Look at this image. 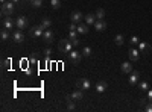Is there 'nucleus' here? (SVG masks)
<instances>
[{
	"mask_svg": "<svg viewBox=\"0 0 152 112\" xmlns=\"http://www.w3.org/2000/svg\"><path fill=\"white\" fill-rule=\"evenodd\" d=\"M14 2H5V3H2V15L3 17H11L12 14H14Z\"/></svg>",
	"mask_w": 152,
	"mask_h": 112,
	"instance_id": "nucleus-1",
	"label": "nucleus"
},
{
	"mask_svg": "<svg viewBox=\"0 0 152 112\" xmlns=\"http://www.w3.org/2000/svg\"><path fill=\"white\" fill-rule=\"evenodd\" d=\"M73 43L70 41V39H61V43H59V50L62 52V53H70L71 50H73Z\"/></svg>",
	"mask_w": 152,
	"mask_h": 112,
	"instance_id": "nucleus-2",
	"label": "nucleus"
},
{
	"mask_svg": "<svg viewBox=\"0 0 152 112\" xmlns=\"http://www.w3.org/2000/svg\"><path fill=\"white\" fill-rule=\"evenodd\" d=\"M43 34H44V27H43L41 24L34 26L32 29H29V35L32 38H43Z\"/></svg>",
	"mask_w": 152,
	"mask_h": 112,
	"instance_id": "nucleus-3",
	"label": "nucleus"
},
{
	"mask_svg": "<svg viewBox=\"0 0 152 112\" xmlns=\"http://www.w3.org/2000/svg\"><path fill=\"white\" fill-rule=\"evenodd\" d=\"M76 87H78L79 89H82V91H87V89L91 88V82L88 80L87 77H81V79H78Z\"/></svg>",
	"mask_w": 152,
	"mask_h": 112,
	"instance_id": "nucleus-4",
	"label": "nucleus"
},
{
	"mask_svg": "<svg viewBox=\"0 0 152 112\" xmlns=\"http://www.w3.org/2000/svg\"><path fill=\"white\" fill-rule=\"evenodd\" d=\"M28 24H29V20H28V17H23V15H20V17H17V20H15V27L17 29H26L28 27Z\"/></svg>",
	"mask_w": 152,
	"mask_h": 112,
	"instance_id": "nucleus-5",
	"label": "nucleus"
},
{
	"mask_svg": "<svg viewBox=\"0 0 152 112\" xmlns=\"http://www.w3.org/2000/svg\"><path fill=\"white\" fill-rule=\"evenodd\" d=\"M69 58L70 61L73 62L75 65H78L79 62H81V58H82V52H76V50H71L69 53Z\"/></svg>",
	"mask_w": 152,
	"mask_h": 112,
	"instance_id": "nucleus-6",
	"label": "nucleus"
},
{
	"mask_svg": "<svg viewBox=\"0 0 152 112\" xmlns=\"http://www.w3.org/2000/svg\"><path fill=\"white\" fill-rule=\"evenodd\" d=\"M14 26H15V21L11 17H3V20H2V27H5V29H12Z\"/></svg>",
	"mask_w": 152,
	"mask_h": 112,
	"instance_id": "nucleus-7",
	"label": "nucleus"
},
{
	"mask_svg": "<svg viewBox=\"0 0 152 112\" xmlns=\"http://www.w3.org/2000/svg\"><path fill=\"white\" fill-rule=\"evenodd\" d=\"M43 39H44V41L47 43V44H52V43H53V39H55V34H53L52 30L46 29L44 34H43Z\"/></svg>",
	"mask_w": 152,
	"mask_h": 112,
	"instance_id": "nucleus-8",
	"label": "nucleus"
},
{
	"mask_svg": "<svg viewBox=\"0 0 152 112\" xmlns=\"http://www.w3.org/2000/svg\"><path fill=\"white\" fill-rule=\"evenodd\" d=\"M12 39H14V43H17V44H20V43L24 41V35H23L22 29H17L14 34H12Z\"/></svg>",
	"mask_w": 152,
	"mask_h": 112,
	"instance_id": "nucleus-9",
	"label": "nucleus"
},
{
	"mask_svg": "<svg viewBox=\"0 0 152 112\" xmlns=\"http://www.w3.org/2000/svg\"><path fill=\"white\" fill-rule=\"evenodd\" d=\"M82 18H85V17H82V14L79 11H73V12H71V15H70V20L73 23H76V24L82 23Z\"/></svg>",
	"mask_w": 152,
	"mask_h": 112,
	"instance_id": "nucleus-10",
	"label": "nucleus"
},
{
	"mask_svg": "<svg viewBox=\"0 0 152 112\" xmlns=\"http://www.w3.org/2000/svg\"><path fill=\"white\" fill-rule=\"evenodd\" d=\"M138 50H140V53H143V55H149L152 47H151V44H148V43H140V44H138Z\"/></svg>",
	"mask_w": 152,
	"mask_h": 112,
	"instance_id": "nucleus-11",
	"label": "nucleus"
},
{
	"mask_svg": "<svg viewBox=\"0 0 152 112\" xmlns=\"http://www.w3.org/2000/svg\"><path fill=\"white\" fill-rule=\"evenodd\" d=\"M94 29L97 32H103L105 29H107V21H105V20H97V21L94 23Z\"/></svg>",
	"mask_w": 152,
	"mask_h": 112,
	"instance_id": "nucleus-12",
	"label": "nucleus"
},
{
	"mask_svg": "<svg viewBox=\"0 0 152 112\" xmlns=\"http://www.w3.org/2000/svg\"><path fill=\"white\" fill-rule=\"evenodd\" d=\"M129 59H131L133 62H137L138 59H140V50L131 49V50H129Z\"/></svg>",
	"mask_w": 152,
	"mask_h": 112,
	"instance_id": "nucleus-13",
	"label": "nucleus"
},
{
	"mask_svg": "<svg viewBox=\"0 0 152 112\" xmlns=\"http://www.w3.org/2000/svg\"><path fill=\"white\" fill-rule=\"evenodd\" d=\"M138 79H140V73L133 70V71L129 73V83H131V85H135V83L138 82Z\"/></svg>",
	"mask_w": 152,
	"mask_h": 112,
	"instance_id": "nucleus-14",
	"label": "nucleus"
},
{
	"mask_svg": "<svg viewBox=\"0 0 152 112\" xmlns=\"http://www.w3.org/2000/svg\"><path fill=\"white\" fill-rule=\"evenodd\" d=\"M107 88H108V85H107V82H103V80H101V82L96 83V91H97L99 94L105 93V91H107Z\"/></svg>",
	"mask_w": 152,
	"mask_h": 112,
	"instance_id": "nucleus-15",
	"label": "nucleus"
},
{
	"mask_svg": "<svg viewBox=\"0 0 152 112\" xmlns=\"http://www.w3.org/2000/svg\"><path fill=\"white\" fill-rule=\"evenodd\" d=\"M78 32H79V34H82V35H85V34H88V24L87 23H79L78 24V29H76Z\"/></svg>",
	"mask_w": 152,
	"mask_h": 112,
	"instance_id": "nucleus-16",
	"label": "nucleus"
},
{
	"mask_svg": "<svg viewBox=\"0 0 152 112\" xmlns=\"http://www.w3.org/2000/svg\"><path fill=\"white\" fill-rule=\"evenodd\" d=\"M71 98H73L75 102H81L82 98H84V93H82V89H79V88H78V89L75 91V93L71 94Z\"/></svg>",
	"mask_w": 152,
	"mask_h": 112,
	"instance_id": "nucleus-17",
	"label": "nucleus"
},
{
	"mask_svg": "<svg viewBox=\"0 0 152 112\" xmlns=\"http://www.w3.org/2000/svg\"><path fill=\"white\" fill-rule=\"evenodd\" d=\"M65 100H67V109H69V111H75V109H76L75 100L71 98V96H67V97H65Z\"/></svg>",
	"mask_w": 152,
	"mask_h": 112,
	"instance_id": "nucleus-18",
	"label": "nucleus"
},
{
	"mask_svg": "<svg viewBox=\"0 0 152 112\" xmlns=\"http://www.w3.org/2000/svg\"><path fill=\"white\" fill-rule=\"evenodd\" d=\"M120 68H122V71H123V73L129 74L131 71H133V65H131V62H123Z\"/></svg>",
	"mask_w": 152,
	"mask_h": 112,
	"instance_id": "nucleus-19",
	"label": "nucleus"
},
{
	"mask_svg": "<svg viewBox=\"0 0 152 112\" xmlns=\"http://www.w3.org/2000/svg\"><path fill=\"white\" fill-rule=\"evenodd\" d=\"M96 15L94 14H87V15H85V23H87V24H94L96 23Z\"/></svg>",
	"mask_w": 152,
	"mask_h": 112,
	"instance_id": "nucleus-20",
	"label": "nucleus"
},
{
	"mask_svg": "<svg viewBox=\"0 0 152 112\" xmlns=\"http://www.w3.org/2000/svg\"><path fill=\"white\" fill-rule=\"evenodd\" d=\"M0 38H2V41H6V39H9V29H2L0 32Z\"/></svg>",
	"mask_w": 152,
	"mask_h": 112,
	"instance_id": "nucleus-21",
	"label": "nucleus"
},
{
	"mask_svg": "<svg viewBox=\"0 0 152 112\" xmlns=\"http://www.w3.org/2000/svg\"><path fill=\"white\" fill-rule=\"evenodd\" d=\"M96 17H97V20H103L105 17H107V12H105V9L99 8V9L96 11Z\"/></svg>",
	"mask_w": 152,
	"mask_h": 112,
	"instance_id": "nucleus-22",
	"label": "nucleus"
},
{
	"mask_svg": "<svg viewBox=\"0 0 152 112\" xmlns=\"http://www.w3.org/2000/svg\"><path fill=\"white\" fill-rule=\"evenodd\" d=\"M114 43H116L117 45H122V44L125 43V38H123V35H120V34H119V35H116V36H114Z\"/></svg>",
	"mask_w": 152,
	"mask_h": 112,
	"instance_id": "nucleus-23",
	"label": "nucleus"
},
{
	"mask_svg": "<svg viewBox=\"0 0 152 112\" xmlns=\"http://www.w3.org/2000/svg\"><path fill=\"white\" fill-rule=\"evenodd\" d=\"M41 26L44 29H49L50 26H52V20L50 18H43V21H41Z\"/></svg>",
	"mask_w": 152,
	"mask_h": 112,
	"instance_id": "nucleus-24",
	"label": "nucleus"
},
{
	"mask_svg": "<svg viewBox=\"0 0 152 112\" xmlns=\"http://www.w3.org/2000/svg\"><path fill=\"white\" fill-rule=\"evenodd\" d=\"M78 34H79L78 30H70L69 32V39H70V41H71V39H78Z\"/></svg>",
	"mask_w": 152,
	"mask_h": 112,
	"instance_id": "nucleus-25",
	"label": "nucleus"
},
{
	"mask_svg": "<svg viewBox=\"0 0 152 112\" xmlns=\"http://www.w3.org/2000/svg\"><path fill=\"white\" fill-rule=\"evenodd\" d=\"M82 56H85V58L91 56V47H84L82 49Z\"/></svg>",
	"mask_w": 152,
	"mask_h": 112,
	"instance_id": "nucleus-26",
	"label": "nucleus"
},
{
	"mask_svg": "<svg viewBox=\"0 0 152 112\" xmlns=\"http://www.w3.org/2000/svg\"><path fill=\"white\" fill-rule=\"evenodd\" d=\"M52 8H53V9L61 8V0H52Z\"/></svg>",
	"mask_w": 152,
	"mask_h": 112,
	"instance_id": "nucleus-27",
	"label": "nucleus"
},
{
	"mask_svg": "<svg viewBox=\"0 0 152 112\" xmlns=\"http://www.w3.org/2000/svg\"><path fill=\"white\" fill-rule=\"evenodd\" d=\"M31 5L35 6V8H40L43 5V0H31Z\"/></svg>",
	"mask_w": 152,
	"mask_h": 112,
	"instance_id": "nucleus-28",
	"label": "nucleus"
},
{
	"mask_svg": "<svg viewBox=\"0 0 152 112\" xmlns=\"http://www.w3.org/2000/svg\"><path fill=\"white\" fill-rule=\"evenodd\" d=\"M143 109H144V111H148V112H152V102L148 100V103L143 106Z\"/></svg>",
	"mask_w": 152,
	"mask_h": 112,
	"instance_id": "nucleus-29",
	"label": "nucleus"
},
{
	"mask_svg": "<svg viewBox=\"0 0 152 112\" xmlns=\"http://www.w3.org/2000/svg\"><path fill=\"white\" fill-rule=\"evenodd\" d=\"M131 44H133V45H138V44H140L138 36H133V38H131Z\"/></svg>",
	"mask_w": 152,
	"mask_h": 112,
	"instance_id": "nucleus-30",
	"label": "nucleus"
},
{
	"mask_svg": "<svg viewBox=\"0 0 152 112\" xmlns=\"http://www.w3.org/2000/svg\"><path fill=\"white\" fill-rule=\"evenodd\" d=\"M9 65H11V59H5V61L2 62V67H3V68H8Z\"/></svg>",
	"mask_w": 152,
	"mask_h": 112,
	"instance_id": "nucleus-31",
	"label": "nucleus"
},
{
	"mask_svg": "<svg viewBox=\"0 0 152 112\" xmlns=\"http://www.w3.org/2000/svg\"><path fill=\"white\" fill-rule=\"evenodd\" d=\"M138 88L143 89V91H146V89H148V83H146V82H142L140 85H138Z\"/></svg>",
	"mask_w": 152,
	"mask_h": 112,
	"instance_id": "nucleus-32",
	"label": "nucleus"
},
{
	"mask_svg": "<svg viewBox=\"0 0 152 112\" xmlns=\"http://www.w3.org/2000/svg\"><path fill=\"white\" fill-rule=\"evenodd\" d=\"M69 29H70V30H76V29H78L76 23H73V21H71V23H70V26H69Z\"/></svg>",
	"mask_w": 152,
	"mask_h": 112,
	"instance_id": "nucleus-33",
	"label": "nucleus"
},
{
	"mask_svg": "<svg viewBox=\"0 0 152 112\" xmlns=\"http://www.w3.org/2000/svg\"><path fill=\"white\" fill-rule=\"evenodd\" d=\"M44 55H46V58H49V56L52 55V49H46V50H44Z\"/></svg>",
	"mask_w": 152,
	"mask_h": 112,
	"instance_id": "nucleus-34",
	"label": "nucleus"
},
{
	"mask_svg": "<svg viewBox=\"0 0 152 112\" xmlns=\"http://www.w3.org/2000/svg\"><path fill=\"white\" fill-rule=\"evenodd\" d=\"M148 100L152 102V89H149V93H148Z\"/></svg>",
	"mask_w": 152,
	"mask_h": 112,
	"instance_id": "nucleus-35",
	"label": "nucleus"
},
{
	"mask_svg": "<svg viewBox=\"0 0 152 112\" xmlns=\"http://www.w3.org/2000/svg\"><path fill=\"white\" fill-rule=\"evenodd\" d=\"M71 43H73L75 47H78V45H79V39H71Z\"/></svg>",
	"mask_w": 152,
	"mask_h": 112,
	"instance_id": "nucleus-36",
	"label": "nucleus"
},
{
	"mask_svg": "<svg viewBox=\"0 0 152 112\" xmlns=\"http://www.w3.org/2000/svg\"><path fill=\"white\" fill-rule=\"evenodd\" d=\"M11 2H14V3H18V2H20V0H11Z\"/></svg>",
	"mask_w": 152,
	"mask_h": 112,
	"instance_id": "nucleus-37",
	"label": "nucleus"
},
{
	"mask_svg": "<svg viewBox=\"0 0 152 112\" xmlns=\"http://www.w3.org/2000/svg\"><path fill=\"white\" fill-rule=\"evenodd\" d=\"M0 2H2V3H5V2H8V0H0Z\"/></svg>",
	"mask_w": 152,
	"mask_h": 112,
	"instance_id": "nucleus-38",
	"label": "nucleus"
}]
</instances>
